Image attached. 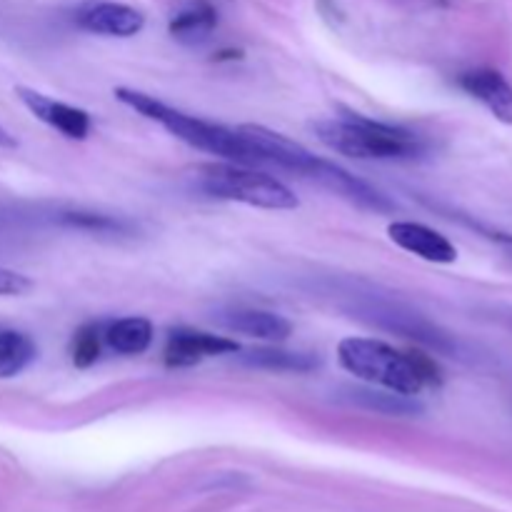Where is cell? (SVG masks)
Listing matches in <instances>:
<instances>
[{
    "instance_id": "cell-1",
    "label": "cell",
    "mask_w": 512,
    "mask_h": 512,
    "mask_svg": "<svg viewBox=\"0 0 512 512\" xmlns=\"http://www.w3.org/2000/svg\"><path fill=\"white\" fill-rule=\"evenodd\" d=\"M338 360L355 378L410 398L443 385V370L430 355L415 350L400 353L383 340L345 338L338 345Z\"/></svg>"
},
{
    "instance_id": "cell-2",
    "label": "cell",
    "mask_w": 512,
    "mask_h": 512,
    "mask_svg": "<svg viewBox=\"0 0 512 512\" xmlns=\"http://www.w3.org/2000/svg\"><path fill=\"white\" fill-rule=\"evenodd\" d=\"M325 148L360 160H420L428 153V140L400 125L380 123L345 110L330 120L313 125Z\"/></svg>"
},
{
    "instance_id": "cell-3",
    "label": "cell",
    "mask_w": 512,
    "mask_h": 512,
    "mask_svg": "<svg viewBox=\"0 0 512 512\" xmlns=\"http://www.w3.org/2000/svg\"><path fill=\"white\" fill-rule=\"evenodd\" d=\"M115 98H118L120 103L128 105V108L138 110V113L145 115L148 120L160 123L170 135H175V138L183 140V143L193 145V148L205 150V153L210 155H220V158H225L228 163L258 165V158H255L253 148H250V143L245 140L240 128H225V125L195 118V115L170 108L163 100L140 93V90L118 88L115 90Z\"/></svg>"
},
{
    "instance_id": "cell-4",
    "label": "cell",
    "mask_w": 512,
    "mask_h": 512,
    "mask_svg": "<svg viewBox=\"0 0 512 512\" xmlns=\"http://www.w3.org/2000/svg\"><path fill=\"white\" fill-rule=\"evenodd\" d=\"M198 185L208 195L263 210H295L300 200L278 178L238 163H213L198 170Z\"/></svg>"
},
{
    "instance_id": "cell-5",
    "label": "cell",
    "mask_w": 512,
    "mask_h": 512,
    "mask_svg": "<svg viewBox=\"0 0 512 512\" xmlns=\"http://www.w3.org/2000/svg\"><path fill=\"white\" fill-rule=\"evenodd\" d=\"M348 310L353 313V318L363 320V323L373 325V328L390 330V333H398L403 338L418 340V343L428 345V348L438 350V353H458V343L453 340V335L445 333L443 328L433 325L430 320H425L415 310L393 303V300H380L373 298V295L358 300L353 298V305Z\"/></svg>"
},
{
    "instance_id": "cell-6",
    "label": "cell",
    "mask_w": 512,
    "mask_h": 512,
    "mask_svg": "<svg viewBox=\"0 0 512 512\" xmlns=\"http://www.w3.org/2000/svg\"><path fill=\"white\" fill-rule=\"evenodd\" d=\"M75 23L85 33L105 35V38H133L145 28V15L138 8L115 0H93L80 5Z\"/></svg>"
},
{
    "instance_id": "cell-7",
    "label": "cell",
    "mask_w": 512,
    "mask_h": 512,
    "mask_svg": "<svg viewBox=\"0 0 512 512\" xmlns=\"http://www.w3.org/2000/svg\"><path fill=\"white\" fill-rule=\"evenodd\" d=\"M238 350V343L225 338V335L203 333V330L193 328H178L170 330L163 355L168 368H190V365H198L205 358L238 353Z\"/></svg>"
},
{
    "instance_id": "cell-8",
    "label": "cell",
    "mask_w": 512,
    "mask_h": 512,
    "mask_svg": "<svg viewBox=\"0 0 512 512\" xmlns=\"http://www.w3.org/2000/svg\"><path fill=\"white\" fill-rule=\"evenodd\" d=\"M20 103L30 110L38 120H43L45 125H50L53 130H58L60 135L70 140H85L90 133V115L83 108H75V105L60 103V100L48 98V95L38 93L33 88H15Z\"/></svg>"
},
{
    "instance_id": "cell-9",
    "label": "cell",
    "mask_w": 512,
    "mask_h": 512,
    "mask_svg": "<svg viewBox=\"0 0 512 512\" xmlns=\"http://www.w3.org/2000/svg\"><path fill=\"white\" fill-rule=\"evenodd\" d=\"M388 235L398 248L428 260V263L448 265L458 260V248L438 230L428 228L423 223H410V220H395L388 225Z\"/></svg>"
},
{
    "instance_id": "cell-10",
    "label": "cell",
    "mask_w": 512,
    "mask_h": 512,
    "mask_svg": "<svg viewBox=\"0 0 512 512\" xmlns=\"http://www.w3.org/2000/svg\"><path fill=\"white\" fill-rule=\"evenodd\" d=\"M458 85L470 95V98L483 103L500 123L512 125V85L505 80V75L500 73V70H468V73L460 75Z\"/></svg>"
},
{
    "instance_id": "cell-11",
    "label": "cell",
    "mask_w": 512,
    "mask_h": 512,
    "mask_svg": "<svg viewBox=\"0 0 512 512\" xmlns=\"http://www.w3.org/2000/svg\"><path fill=\"white\" fill-rule=\"evenodd\" d=\"M220 323L233 333H243L248 338L268 340V343H280L293 333V325L288 318L268 310H230L220 318Z\"/></svg>"
},
{
    "instance_id": "cell-12",
    "label": "cell",
    "mask_w": 512,
    "mask_h": 512,
    "mask_svg": "<svg viewBox=\"0 0 512 512\" xmlns=\"http://www.w3.org/2000/svg\"><path fill=\"white\" fill-rule=\"evenodd\" d=\"M215 25H218V13L213 5L208 3H193L188 8L180 10L173 20H170V35L183 45H203L208 43L213 35Z\"/></svg>"
},
{
    "instance_id": "cell-13",
    "label": "cell",
    "mask_w": 512,
    "mask_h": 512,
    "mask_svg": "<svg viewBox=\"0 0 512 512\" xmlns=\"http://www.w3.org/2000/svg\"><path fill=\"white\" fill-rule=\"evenodd\" d=\"M58 223L63 228L98 235V238H125L135 233V225L130 220L120 215L95 213V210H63L58 213Z\"/></svg>"
},
{
    "instance_id": "cell-14",
    "label": "cell",
    "mask_w": 512,
    "mask_h": 512,
    "mask_svg": "<svg viewBox=\"0 0 512 512\" xmlns=\"http://www.w3.org/2000/svg\"><path fill=\"white\" fill-rule=\"evenodd\" d=\"M243 363L250 368L273 370V373H310L320 365L313 353H293L280 348H258L243 355Z\"/></svg>"
},
{
    "instance_id": "cell-15",
    "label": "cell",
    "mask_w": 512,
    "mask_h": 512,
    "mask_svg": "<svg viewBox=\"0 0 512 512\" xmlns=\"http://www.w3.org/2000/svg\"><path fill=\"white\" fill-rule=\"evenodd\" d=\"M105 343L120 355H140L153 343V325L145 318L115 320L105 330Z\"/></svg>"
},
{
    "instance_id": "cell-16",
    "label": "cell",
    "mask_w": 512,
    "mask_h": 512,
    "mask_svg": "<svg viewBox=\"0 0 512 512\" xmlns=\"http://www.w3.org/2000/svg\"><path fill=\"white\" fill-rule=\"evenodd\" d=\"M33 340L18 330H0V380L15 378L35 360Z\"/></svg>"
},
{
    "instance_id": "cell-17",
    "label": "cell",
    "mask_w": 512,
    "mask_h": 512,
    "mask_svg": "<svg viewBox=\"0 0 512 512\" xmlns=\"http://www.w3.org/2000/svg\"><path fill=\"white\" fill-rule=\"evenodd\" d=\"M353 400L355 403L365 405V408L378 410V413H385V415H415L423 410L413 398H410V395H400V393L383 395V393H370V390H355Z\"/></svg>"
},
{
    "instance_id": "cell-18",
    "label": "cell",
    "mask_w": 512,
    "mask_h": 512,
    "mask_svg": "<svg viewBox=\"0 0 512 512\" xmlns=\"http://www.w3.org/2000/svg\"><path fill=\"white\" fill-rule=\"evenodd\" d=\"M70 358H73L75 368H90L95 360L100 358V325L90 323L75 333L73 348H70Z\"/></svg>"
},
{
    "instance_id": "cell-19",
    "label": "cell",
    "mask_w": 512,
    "mask_h": 512,
    "mask_svg": "<svg viewBox=\"0 0 512 512\" xmlns=\"http://www.w3.org/2000/svg\"><path fill=\"white\" fill-rule=\"evenodd\" d=\"M30 280L15 270L0 268V295H23L30 290Z\"/></svg>"
},
{
    "instance_id": "cell-20",
    "label": "cell",
    "mask_w": 512,
    "mask_h": 512,
    "mask_svg": "<svg viewBox=\"0 0 512 512\" xmlns=\"http://www.w3.org/2000/svg\"><path fill=\"white\" fill-rule=\"evenodd\" d=\"M15 145H18V140L0 125V148H15Z\"/></svg>"
}]
</instances>
